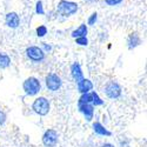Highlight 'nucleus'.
Returning a JSON list of instances; mask_svg holds the SVG:
<instances>
[{
  "instance_id": "nucleus-8",
  "label": "nucleus",
  "mask_w": 147,
  "mask_h": 147,
  "mask_svg": "<svg viewBox=\"0 0 147 147\" xmlns=\"http://www.w3.org/2000/svg\"><path fill=\"white\" fill-rule=\"evenodd\" d=\"M71 76L73 78V80H74L76 82H79L80 80L84 79V72H82V68L80 66V64L78 63V61H76V63H73L72 66H71Z\"/></svg>"
},
{
  "instance_id": "nucleus-14",
  "label": "nucleus",
  "mask_w": 147,
  "mask_h": 147,
  "mask_svg": "<svg viewBox=\"0 0 147 147\" xmlns=\"http://www.w3.org/2000/svg\"><path fill=\"white\" fill-rule=\"evenodd\" d=\"M87 33H88L87 26L85 25V24H81V25L77 30H74V31L72 32V36L76 39V38H80V36H86Z\"/></svg>"
},
{
  "instance_id": "nucleus-26",
  "label": "nucleus",
  "mask_w": 147,
  "mask_h": 147,
  "mask_svg": "<svg viewBox=\"0 0 147 147\" xmlns=\"http://www.w3.org/2000/svg\"><path fill=\"white\" fill-rule=\"evenodd\" d=\"M87 1H91V0H87Z\"/></svg>"
},
{
  "instance_id": "nucleus-21",
  "label": "nucleus",
  "mask_w": 147,
  "mask_h": 147,
  "mask_svg": "<svg viewBox=\"0 0 147 147\" xmlns=\"http://www.w3.org/2000/svg\"><path fill=\"white\" fill-rule=\"evenodd\" d=\"M96 20H98V14H96V13H93V14L88 18V25H91V26L95 25Z\"/></svg>"
},
{
  "instance_id": "nucleus-6",
  "label": "nucleus",
  "mask_w": 147,
  "mask_h": 147,
  "mask_svg": "<svg viewBox=\"0 0 147 147\" xmlns=\"http://www.w3.org/2000/svg\"><path fill=\"white\" fill-rule=\"evenodd\" d=\"M26 57L33 61V63H41V61L45 60V52L41 50V47H38V46H30L26 48Z\"/></svg>"
},
{
  "instance_id": "nucleus-12",
  "label": "nucleus",
  "mask_w": 147,
  "mask_h": 147,
  "mask_svg": "<svg viewBox=\"0 0 147 147\" xmlns=\"http://www.w3.org/2000/svg\"><path fill=\"white\" fill-rule=\"evenodd\" d=\"M92 128H93V131L98 134V136H102V137H111L112 136V133L109 132L101 122H99V121H95V122H93L92 124Z\"/></svg>"
},
{
  "instance_id": "nucleus-19",
  "label": "nucleus",
  "mask_w": 147,
  "mask_h": 147,
  "mask_svg": "<svg viewBox=\"0 0 147 147\" xmlns=\"http://www.w3.org/2000/svg\"><path fill=\"white\" fill-rule=\"evenodd\" d=\"M76 44H78L80 46H87L88 45L87 36H80V38H76Z\"/></svg>"
},
{
  "instance_id": "nucleus-22",
  "label": "nucleus",
  "mask_w": 147,
  "mask_h": 147,
  "mask_svg": "<svg viewBox=\"0 0 147 147\" xmlns=\"http://www.w3.org/2000/svg\"><path fill=\"white\" fill-rule=\"evenodd\" d=\"M105 3L108 6H117V5H120L122 3V0H105Z\"/></svg>"
},
{
  "instance_id": "nucleus-24",
  "label": "nucleus",
  "mask_w": 147,
  "mask_h": 147,
  "mask_svg": "<svg viewBox=\"0 0 147 147\" xmlns=\"http://www.w3.org/2000/svg\"><path fill=\"white\" fill-rule=\"evenodd\" d=\"M41 50L46 53V52H50V51H52V46L51 45H47V44H44L42 45V47H41Z\"/></svg>"
},
{
  "instance_id": "nucleus-25",
  "label": "nucleus",
  "mask_w": 147,
  "mask_h": 147,
  "mask_svg": "<svg viewBox=\"0 0 147 147\" xmlns=\"http://www.w3.org/2000/svg\"><path fill=\"white\" fill-rule=\"evenodd\" d=\"M101 147H114V145H112V144H109V142H106V144H104Z\"/></svg>"
},
{
  "instance_id": "nucleus-10",
  "label": "nucleus",
  "mask_w": 147,
  "mask_h": 147,
  "mask_svg": "<svg viewBox=\"0 0 147 147\" xmlns=\"http://www.w3.org/2000/svg\"><path fill=\"white\" fill-rule=\"evenodd\" d=\"M5 21H6V25L11 28H17L20 25V18L16 12H9V13H7Z\"/></svg>"
},
{
  "instance_id": "nucleus-11",
  "label": "nucleus",
  "mask_w": 147,
  "mask_h": 147,
  "mask_svg": "<svg viewBox=\"0 0 147 147\" xmlns=\"http://www.w3.org/2000/svg\"><path fill=\"white\" fill-rule=\"evenodd\" d=\"M77 87H78V91L79 93L84 94V93H88L93 90V82L90 80V79H82L80 80L79 82H77Z\"/></svg>"
},
{
  "instance_id": "nucleus-7",
  "label": "nucleus",
  "mask_w": 147,
  "mask_h": 147,
  "mask_svg": "<svg viewBox=\"0 0 147 147\" xmlns=\"http://www.w3.org/2000/svg\"><path fill=\"white\" fill-rule=\"evenodd\" d=\"M59 141V134L55 129H47L42 134V145L45 147H54Z\"/></svg>"
},
{
  "instance_id": "nucleus-4",
  "label": "nucleus",
  "mask_w": 147,
  "mask_h": 147,
  "mask_svg": "<svg viewBox=\"0 0 147 147\" xmlns=\"http://www.w3.org/2000/svg\"><path fill=\"white\" fill-rule=\"evenodd\" d=\"M121 92H122L121 86L117 81L111 80V81H108L105 85L104 93H105V95L108 98V99H112V100L118 99V98H120V95H121Z\"/></svg>"
},
{
  "instance_id": "nucleus-5",
  "label": "nucleus",
  "mask_w": 147,
  "mask_h": 147,
  "mask_svg": "<svg viewBox=\"0 0 147 147\" xmlns=\"http://www.w3.org/2000/svg\"><path fill=\"white\" fill-rule=\"evenodd\" d=\"M77 11H78V4L73 3V1L61 0L58 4V12L64 17H69L72 14L77 13Z\"/></svg>"
},
{
  "instance_id": "nucleus-9",
  "label": "nucleus",
  "mask_w": 147,
  "mask_h": 147,
  "mask_svg": "<svg viewBox=\"0 0 147 147\" xmlns=\"http://www.w3.org/2000/svg\"><path fill=\"white\" fill-rule=\"evenodd\" d=\"M80 113L84 114L85 119L87 121H92L93 115H94V106L91 104H84V105H78Z\"/></svg>"
},
{
  "instance_id": "nucleus-1",
  "label": "nucleus",
  "mask_w": 147,
  "mask_h": 147,
  "mask_svg": "<svg viewBox=\"0 0 147 147\" xmlns=\"http://www.w3.org/2000/svg\"><path fill=\"white\" fill-rule=\"evenodd\" d=\"M32 109L33 112L36 113L40 117H45L50 113V109H51V104L50 100L45 96H38L35 98V100L32 104Z\"/></svg>"
},
{
  "instance_id": "nucleus-18",
  "label": "nucleus",
  "mask_w": 147,
  "mask_h": 147,
  "mask_svg": "<svg viewBox=\"0 0 147 147\" xmlns=\"http://www.w3.org/2000/svg\"><path fill=\"white\" fill-rule=\"evenodd\" d=\"M35 32H36V35L41 38V36H45L47 34V27L44 26V25H41V26H39L38 28L35 30Z\"/></svg>"
},
{
  "instance_id": "nucleus-23",
  "label": "nucleus",
  "mask_w": 147,
  "mask_h": 147,
  "mask_svg": "<svg viewBox=\"0 0 147 147\" xmlns=\"http://www.w3.org/2000/svg\"><path fill=\"white\" fill-rule=\"evenodd\" d=\"M6 119H7V117H6V113H5L4 111H1V109H0V126L5 124Z\"/></svg>"
},
{
  "instance_id": "nucleus-15",
  "label": "nucleus",
  "mask_w": 147,
  "mask_h": 147,
  "mask_svg": "<svg viewBox=\"0 0 147 147\" xmlns=\"http://www.w3.org/2000/svg\"><path fill=\"white\" fill-rule=\"evenodd\" d=\"M9 66H11V58L5 53H0V69H5Z\"/></svg>"
},
{
  "instance_id": "nucleus-2",
  "label": "nucleus",
  "mask_w": 147,
  "mask_h": 147,
  "mask_svg": "<svg viewBox=\"0 0 147 147\" xmlns=\"http://www.w3.org/2000/svg\"><path fill=\"white\" fill-rule=\"evenodd\" d=\"M22 90L27 95L34 96L41 91V82L38 78L30 77L22 82Z\"/></svg>"
},
{
  "instance_id": "nucleus-17",
  "label": "nucleus",
  "mask_w": 147,
  "mask_h": 147,
  "mask_svg": "<svg viewBox=\"0 0 147 147\" xmlns=\"http://www.w3.org/2000/svg\"><path fill=\"white\" fill-rule=\"evenodd\" d=\"M92 93V105L95 107V106H101L104 105V100L101 99V98L99 96V94H98L95 91L91 92Z\"/></svg>"
},
{
  "instance_id": "nucleus-3",
  "label": "nucleus",
  "mask_w": 147,
  "mask_h": 147,
  "mask_svg": "<svg viewBox=\"0 0 147 147\" xmlns=\"http://www.w3.org/2000/svg\"><path fill=\"white\" fill-rule=\"evenodd\" d=\"M45 85L48 91L57 92L63 86V80H61V78L58 74H55V73H48L45 77Z\"/></svg>"
},
{
  "instance_id": "nucleus-13",
  "label": "nucleus",
  "mask_w": 147,
  "mask_h": 147,
  "mask_svg": "<svg viewBox=\"0 0 147 147\" xmlns=\"http://www.w3.org/2000/svg\"><path fill=\"white\" fill-rule=\"evenodd\" d=\"M140 44H141V39H140L139 34H137V33L129 34L128 39H127V47H128V50H133V48L138 47Z\"/></svg>"
},
{
  "instance_id": "nucleus-20",
  "label": "nucleus",
  "mask_w": 147,
  "mask_h": 147,
  "mask_svg": "<svg viewBox=\"0 0 147 147\" xmlns=\"http://www.w3.org/2000/svg\"><path fill=\"white\" fill-rule=\"evenodd\" d=\"M35 12L38 14H44L45 11H44V7H42V3L41 1H38L36 3V6H35Z\"/></svg>"
},
{
  "instance_id": "nucleus-16",
  "label": "nucleus",
  "mask_w": 147,
  "mask_h": 147,
  "mask_svg": "<svg viewBox=\"0 0 147 147\" xmlns=\"http://www.w3.org/2000/svg\"><path fill=\"white\" fill-rule=\"evenodd\" d=\"M84 104H91L92 105V93H84L81 94V96L79 98V101L78 105H84Z\"/></svg>"
}]
</instances>
